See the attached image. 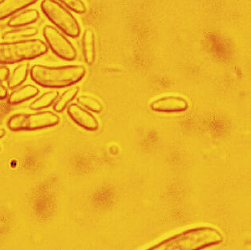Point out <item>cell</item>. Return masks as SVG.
<instances>
[{
	"label": "cell",
	"instance_id": "cell-19",
	"mask_svg": "<svg viewBox=\"0 0 251 250\" xmlns=\"http://www.w3.org/2000/svg\"><path fill=\"white\" fill-rule=\"evenodd\" d=\"M10 69L7 67L0 66V83L7 81L10 76Z\"/></svg>",
	"mask_w": 251,
	"mask_h": 250
},
{
	"label": "cell",
	"instance_id": "cell-18",
	"mask_svg": "<svg viewBox=\"0 0 251 250\" xmlns=\"http://www.w3.org/2000/svg\"><path fill=\"white\" fill-rule=\"evenodd\" d=\"M66 8L77 14H84L86 11V5L82 0H57Z\"/></svg>",
	"mask_w": 251,
	"mask_h": 250
},
{
	"label": "cell",
	"instance_id": "cell-13",
	"mask_svg": "<svg viewBox=\"0 0 251 250\" xmlns=\"http://www.w3.org/2000/svg\"><path fill=\"white\" fill-rule=\"evenodd\" d=\"M37 33V29L34 26H21L6 31L2 34V39L4 41L27 40L26 38L32 37Z\"/></svg>",
	"mask_w": 251,
	"mask_h": 250
},
{
	"label": "cell",
	"instance_id": "cell-1",
	"mask_svg": "<svg viewBox=\"0 0 251 250\" xmlns=\"http://www.w3.org/2000/svg\"><path fill=\"white\" fill-rule=\"evenodd\" d=\"M223 241V233L218 228L199 226L174 235L146 250H202Z\"/></svg>",
	"mask_w": 251,
	"mask_h": 250
},
{
	"label": "cell",
	"instance_id": "cell-4",
	"mask_svg": "<svg viewBox=\"0 0 251 250\" xmlns=\"http://www.w3.org/2000/svg\"><path fill=\"white\" fill-rule=\"evenodd\" d=\"M43 13L62 32L71 38L80 34V26L75 16L56 0H43L40 4Z\"/></svg>",
	"mask_w": 251,
	"mask_h": 250
},
{
	"label": "cell",
	"instance_id": "cell-9",
	"mask_svg": "<svg viewBox=\"0 0 251 250\" xmlns=\"http://www.w3.org/2000/svg\"><path fill=\"white\" fill-rule=\"evenodd\" d=\"M38 0H1L0 1V20L13 16L17 12L30 7Z\"/></svg>",
	"mask_w": 251,
	"mask_h": 250
},
{
	"label": "cell",
	"instance_id": "cell-12",
	"mask_svg": "<svg viewBox=\"0 0 251 250\" xmlns=\"http://www.w3.org/2000/svg\"><path fill=\"white\" fill-rule=\"evenodd\" d=\"M95 34L92 29H86L82 38V49L84 61L89 65L93 64L95 60Z\"/></svg>",
	"mask_w": 251,
	"mask_h": 250
},
{
	"label": "cell",
	"instance_id": "cell-8",
	"mask_svg": "<svg viewBox=\"0 0 251 250\" xmlns=\"http://www.w3.org/2000/svg\"><path fill=\"white\" fill-rule=\"evenodd\" d=\"M68 114L75 124L88 131H96L99 127L96 117L78 104H70L68 108Z\"/></svg>",
	"mask_w": 251,
	"mask_h": 250
},
{
	"label": "cell",
	"instance_id": "cell-21",
	"mask_svg": "<svg viewBox=\"0 0 251 250\" xmlns=\"http://www.w3.org/2000/svg\"><path fill=\"white\" fill-rule=\"evenodd\" d=\"M5 134H6L5 130L0 128V139L2 138V137L5 136Z\"/></svg>",
	"mask_w": 251,
	"mask_h": 250
},
{
	"label": "cell",
	"instance_id": "cell-20",
	"mask_svg": "<svg viewBox=\"0 0 251 250\" xmlns=\"http://www.w3.org/2000/svg\"><path fill=\"white\" fill-rule=\"evenodd\" d=\"M8 95V91L2 83H0V100H3L7 98Z\"/></svg>",
	"mask_w": 251,
	"mask_h": 250
},
{
	"label": "cell",
	"instance_id": "cell-3",
	"mask_svg": "<svg viewBox=\"0 0 251 250\" xmlns=\"http://www.w3.org/2000/svg\"><path fill=\"white\" fill-rule=\"evenodd\" d=\"M49 47L40 39L0 43V64H14L45 55Z\"/></svg>",
	"mask_w": 251,
	"mask_h": 250
},
{
	"label": "cell",
	"instance_id": "cell-6",
	"mask_svg": "<svg viewBox=\"0 0 251 250\" xmlns=\"http://www.w3.org/2000/svg\"><path fill=\"white\" fill-rule=\"evenodd\" d=\"M43 35L48 47L58 57L67 61H73L76 58L77 51L75 47L55 26L46 25L43 29Z\"/></svg>",
	"mask_w": 251,
	"mask_h": 250
},
{
	"label": "cell",
	"instance_id": "cell-22",
	"mask_svg": "<svg viewBox=\"0 0 251 250\" xmlns=\"http://www.w3.org/2000/svg\"><path fill=\"white\" fill-rule=\"evenodd\" d=\"M0 150H1V149H0Z\"/></svg>",
	"mask_w": 251,
	"mask_h": 250
},
{
	"label": "cell",
	"instance_id": "cell-14",
	"mask_svg": "<svg viewBox=\"0 0 251 250\" xmlns=\"http://www.w3.org/2000/svg\"><path fill=\"white\" fill-rule=\"evenodd\" d=\"M28 73V64L24 63L18 65L7 79V87L13 89L22 85L23 83L26 81Z\"/></svg>",
	"mask_w": 251,
	"mask_h": 250
},
{
	"label": "cell",
	"instance_id": "cell-16",
	"mask_svg": "<svg viewBox=\"0 0 251 250\" xmlns=\"http://www.w3.org/2000/svg\"><path fill=\"white\" fill-rule=\"evenodd\" d=\"M79 87H73V88H69L68 90L61 95V97L55 101V104H54V110L56 112H61L64 111L65 108L68 107L71 101L74 100L76 95L79 92Z\"/></svg>",
	"mask_w": 251,
	"mask_h": 250
},
{
	"label": "cell",
	"instance_id": "cell-7",
	"mask_svg": "<svg viewBox=\"0 0 251 250\" xmlns=\"http://www.w3.org/2000/svg\"><path fill=\"white\" fill-rule=\"evenodd\" d=\"M150 108L156 112L176 113L186 111L189 108V103L179 96H165L152 101Z\"/></svg>",
	"mask_w": 251,
	"mask_h": 250
},
{
	"label": "cell",
	"instance_id": "cell-11",
	"mask_svg": "<svg viewBox=\"0 0 251 250\" xmlns=\"http://www.w3.org/2000/svg\"><path fill=\"white\" fill-rule=\"evenodd\" d=\"M40 18V12L36 9H26L14 15L8 20L7 25L12 28L26 26L36 22Z\"/></svg>",
	"mask_w": 251,
	"mask_h": 250
},
{
	"label": "cell",
	"instance_id": "cell-5",
	"mask_svg": "<svg viewBox=\"0 0 251 250\" xmlns=\"http://www.w3.org/2000/svg\"><path fill=\"white\" fill-rule=\"evenodd\" d=\"M59 116L50 111L16 113L7 121V127L13 132L35 131L54 127L60 123Z\"/></svg>",
	"mask_w": 251,
	"mask_h": 250
},
{
	"label": "cell",
	"instance_id": "cell-2",
	"mask_svg": "<svg viewBox=\"0 0 251 250\" xmlns=\"http://www.w3.org/2000/svg\"><path fill=\"white\" fill-rule=\"evenodd\" d=\"M86 73L82 65L49 66L35 64L30 69V76L38 85L47 88H63L75 85Z\"/></svg>",
	"mask_w": 251,
	"mask_h": 250
},
{
	"label": "cell",
	"instance_id": "cell-15",
	"mask_svg": "<svg viewBox=\"0 0 251 250\" xmlns=\"http://www.w3.org/2000/svg\"><path fill=\"white\" fill-rule=\"evenodd\" d=\"M58 97H59V92L57 91H49L45 92L30 104V108L36 111V110L48 108L57 100Z\"/></svg>",
	"mask_w": 251,
	"mask_h": 250
},
{
	"label": "cell",
	"instance_id": "cell-10",
	"mask_svg": "<svg viewBox=\"0 0 251 250\" xmlns=\"http://www.w3.org/2000/svg\"><path fill=\"white\" fill-rule=\"evenodd\" d=\"M39 88L32 84H26L12 91L9 96L7 102L10 104L24 103L35 98L39 94Z\"/></svg>",
	"mask_w": 251,
	"mask_h": 250
},
{
	"label": "cell",
	"instance_id": "cell-17",
	"mask_svg": "<svg viewBox=\"0 0 251 250\" xmlns=\"http://www.w3.org/2000/svg\"><path fill=\"white\" fill-rule=\"evenodd\" d=\"M77 103L79 105L83 106L84 108L91 110L92 112H100L102 110V103L100 101L96 99L94 97H90V96H86V95H81L77 97Z\"/></svg>",
	"mask_w": 251,
	"mask_h": 250
}]
</instances>
